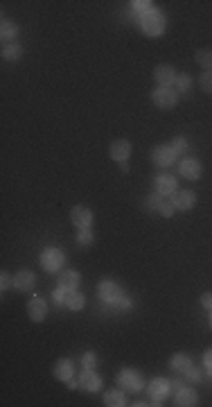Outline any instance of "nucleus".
<instances>
[{
    "label": "nucleus",
    "instance_id": "1",
    "mask_svg": "<svg viewBox=\"0 0 212 407\" xmlns=\"http://www.w3.org/2000/svg\"><path fill=\"white\" fill-rule=\"evenodd\" d=\"M140 25H143L145 34L149 36H160L162 30H165V16L160 12H156V9H149L147 14H143V20H140Z\"/></svg>",
    "mask_w": 212,
    "mask_h": 407
},
{
    "label": "nucleus",
    "instance_id": "2",
    "mask_svg": "<svg viewBox=\"0 0 212 407\" xmlns=\"http://www.w3.org/2000/svg\"><path fill=\"white\" fill-rule=\"evenodd\" d=\"M117 382L122 384L124 389H129V392H140L143 389V376H140L138 371H133V369H124V371L117 373Z\"/></svg>",
    "mask_w": 212,
    "mask_h": 407
},
{
    "label": "nucleus",
    "instance_id": "3",
    "mask_svg": "<svg viewBox=\"0 0 212 407\" xmlns=\"http://www.w3.org/2000/svg\"><path fill=\"white\" fill-rule=\"evenodd\" d=\"M151 100H154V104L156 106H160V109H172L174 104L178 102V95L174 93L172 89H156L154 93H151Z\"/></svg>",
    "mask_w": 212,
    "mask_h": 407
},
{
    "label": "nucleus",
    "instance_id": "4",
    "mask_svg": "<svg viewBox=\"0 0 212 407\" xmlns=\"http://www.w3.org/2000/svg\"><path fill=\"white\" fill-rule=\"evenodd\" d=\"M41 265L45 271H57L63 265V253L59 249H45L41 253Z\"/></svg>",
    "mask_w": 212,
    "mask_h": 407
},
{
    "label": "nucleus",
    "instance_id": "5",
    "mask_svg": "<svg viewBox=\"0 0 212 407\" xmlns=\"http://www.w3.org/2000/svg\"><path fill=\"white\" fill-rule=\"evenodd\" d=\"M108 154H111L113 161L124 163L129 159V154H131V145H129V140H115L111 145V149H108Z\"/></svg>",
    "mask_w": 212,
    "mask_h": 407
},
{
    "label": "nucleus",
    "instance_id": "6",
    "mask_svg": "<svg viewBox=\"0 0 212 407\" xmlns=\"http://www.w3.org/2000/svg\"><path fill=\"white\" fill-rule=\"evenodd\" d=\"M73 224L77 226V229H88L90 222H93V213H90L88 208H84V206H77V208H73Z\"/></svg>",
    "mask_w": 212,
    "mask_h": 407
},
{
    "label": "nucleus",
    "instance_id": "7",
    "mask_svg": "<svg viewBox=\"0 0 212 407\" xmlns=\"http://www.w3.org/2000/svg\"><path fill=\"white\" fill-rule=\"evenodd\" d=\"M154 79L158 81L162 89H170V84L176 81V73H174L172 66H156L154 70Z\"/></svg>",
    "mask_w": 212,
    "mask_h": 407
},
{
    "label": "nucleus",
    "instance_id": "8",
    "mask_svg": "<svg viewBox=\"0 0 212 407\" xmlns=\"http://www.w3.org/2000/svg\"><path fill=\"white\" fill-rule=\"evenodd\" d=\"M100 296L104 298L106 303H115L120 296H122V292H120V287L115 285V283H111V281H102L100 283Z\"/></svg>",
    "mask_w": 212,
    "mask_h": 407
},
{
    "label": "nucleus",
    "instance_id": "9",
    "mask_svg": "<svg viewBox=\"0 0 212 407\" xmlns=\"http://www.w3.org/2000/svg\"><path fill=\"white\" fill-rule=\"evenodd\" d=\"M172 202H174V206H176L178 210H190L194 204H197V197H194L192 190H178L176 197H174Z\"/></svg>",
    "mask_w": 212,
    "mask_h": 407
},
{
    "label": "nucleus",
    "instance_id": "10",
    "mask_svg": "<svg viewBox=\"0 0 212 407\" xmlns=\"http://www.w3.org/2000/svg\"><path fill=\"white\" fill-rule=\"evenodd\" d=\"M27 310H30V319L32 322H43L45 319V314H48V303L43 301V298H32L30 301V306H27Z\"/></svg>",
    "mask_w": 212,
    "mask_h": 407
},
{
    "label": "nucleus",
    "instance_id": "11",
    "mask_svg": "<svg viewBox=\"0 0 212 407\" xmlns=\"http://www.w3.org/2000/svg\"><path fill=\"white\" fill-rule=\"evenodd\" d=\"M174 159H176V152H174L172 147H167V145H160V147L154 149V161L158 163V165H172Z\"/></svg>",
    "mask_w": 212,
    "mask_h": 407
},
{
    "label": "nucleus",
    "instance_id": "12",
    "mask_svg": "<svg viewBox=\"0 0 212 407\" xmlns=\"http://www.w3.org/2000/svg\"><path fill=\"white\" fill-rule=\"evenodd\" d=\"M176 190V179L172 175H158L156 177V192L158 195H172Z\"/></svg>",
    "mask_w": 212,
    "mask_h": 407
},
{
    "label": "nucleus",
    "instance_id": "13",
    "mask_svg": "<svg viewBox=\"0 0 212 407\" xmlns=\"http://www.w3.org/2000/svg\"><path fill=\"white\" fill-rule=\"evenodd\" d=\"M181 175L190 179V181H194V179L201 177V163L197 159H185L181 163Z\"/></svg>",
    "mask_w": 212,
    "mask_h": 407
},
{
    "label": "nucleus",
    "instance_id": "14",
    "mask_svg": "<svg viewBox=\"0 0 212 407\" xmlns=\"http://www.w3.org/2000/svg\"><path fill=\"white\" fill-rule=\"evenodd\" d=\"M77 285H79V274H77V271L68 269V271H63V274L59 276V287H63V290L73 292Z\"/></svg>",
    "mask_w": 212,
    "mask_h": 407
},
{
    "label": "nucleus",
    "instance_id": "15",
    "mask_svg": "<svg viewBox=\"0 0 212 407\" xmlns=\"http://www.w3.org/2000/svg\"><path fill=\"white\" fill-rule=\"evenodd\" d=\"M34 283H36V279L32 271H18V274L14 276V285L18 287V290H32Z\"/></svg>",
    "mask_w": 212,
    "mask_h": 407
},
{
    "label": "nucleus",
    "instance_id": "16",
    "mask_svg": "<svg viewBox=\"0 0 212 407\" xmlns=\"http://www.w3.org/2000/svg\"><path fill=\"white\" fill-rule=\"evenodd\" d=\"M167 389H170V382H167L165 378H156L154 382L149 384V394L154 396V398H158V400H162V398H165Z\"/></svg>",
    "mask_w": 212,
    "mask_h": 407
},
{
    "label": "nucleus",
    "instance_id": "17",
    "mask_svg": "<svg viewBox=\"0 0 212 407\" xmlns=\"http://www.w3.org/2000/svg\"><path fill=\"white\" fill-rule=\"evenodd\" d=\"M102 384V378L97 376L93 371H84V376H81V387L88 389V392H97Z\"/></svg>",
    "mask_w": 212,
    "mask_h": 407
},
{
    "label": "nucleus",
    "instance_id": "18",
    "mask_svg": "<svg viewBox=\"0 0 212 407\" xmlns=\"http://www.w3.org/2000/svg\"><path fill=\"white\" fill-rule=\"evenodd\" d=\"M54 376H57L59 380H70V376H73V362L70 360H61L57 362V367H54Z\"/></svg>",
    "mask_w": 212,
    "mask_h": 407
},
{
    "label": "nucleus",
    "instance_id": "19",
    "mask_svg": "<svg viewBox=\"0 0 212 407\" xmlns=\"http://www.w3.org/2000/svg\"><path fill=\"white\" fill-rule=\"evenodd\" d=\"M176 403L181 405V407H190V405H194L197 403V394L192 392V389H178L176 392Z\"/></svg>",
    "mask_w": 212,
    "mask_h": 407
},
{
    "label": "nucleus",
    "instance_id": "20",
    "mask_svg": "<svg viewBox=\"0 0 212 407\" xmlns=\"http://www.w3.org/2000/svg\"><path fill=\"white\" fill-rule=\"evenodd\" d=\"M23 50H20L18 43H5L3 48V59H7V61H18Z\"/></svg>",
    "mask_w": 212,
    "mask_h": 407
},
{
    "label": "nucleus",
    "instance_id": "21",
    "mask_svg": "<svg viewBox=\"0 0 212 407\" xmlns=\"http://www.w3.org/2000/svg\"><path fill=\"white\" fill-rule=\"evenodd\" d=\"M16 34H18V30H16V25L12 20H3V27H0V36H3V41L12 43L16 39Z\"/></svg>",
    "mask_w": 212,
    "mask_h": 407
},
{
    "label": "nucleus",
    "instance_id": "22",
    "mask_svg": "<svg viewBox=\"0 0 212 407\" xmlns=\"http://www.w3.org/2000/svg\"><path fill=\"white\" fill-rule=\"evenodd\" d=\"M104 403H106L108 407H120V405H124V394L120 392V389H111V392L104 394Z\"/></svg>",
    "mask_w": 212,
    "mask_h": 407
},
{
    "label": "nucleus",
    "instance_id": "23",
    "mask_svg": "<svg viewBox=\"0 0 212 407\" xmlns=\"http://www.w3.org/2000/svg\"><path fill=\"white\" fill-rule=\"evenodd\" d=\"M170 365H172V369H174V371H183V373H185L187 369L192 367V360H190L187 355H174Z\"/></svg>",
    "mask_w": 212,
    "mask_h": 407
},
{
    "label": "nucleus",
    "instance_id": "24",
    "mask_svg": "<svg viewBox=\"0 0 212 407\" xmlns=\"http://www.w3.org/2000/svg\"><path fill=\"white\" fill-rule=\"evenodd\" d=\"M66 306L70 310H81V308H84V296H81L79 292H70L66 298Z\"/></svg>",
    "mask_w": 212,
    "mask_h": 407
},
{
    "label": "nucleus",
    "instance_id": "25",
    "mask_svg": "<svg viewBox=\"0 0 212 407\" xmlns=\"http://www.w3.org/2000/svg\"><path fill=\"white\" fill-rule=\"evenodd\" d=\"M197 61L201 63L203 68H212V50H199L197 52Z\"/></svg>",
    "mask_w": 212,
    "mask_h": 407
},
{
    "label": "nucleus",
    "instance_id": "26",
    "mask_svg": "<svg viewBox=\"0 0 212 407\" xmlns=\"http://www.w3.org/2000/svg\"><path fill=\"white\" fill-rule=\"evenodd\" d=\"M199 84H201V89H203L205 93L212 95V70H205V73L201 75V77H199Z\"/></svg>",
    "mask_w": 212,
    "mask_h": 407
},
{
    "label": "nucleus",
    "instance_id": "27",
    "mask_svg": "<svg viewBox=\"0 0 212 407\" xmlns=\"http://www.w3.org/2000/svg\"><path fill=\"white\" fill-rule=\"evenodd\" d=\"M77 242L81 244V247H88L90 242H93V233H90L88 229H79V235H77Z\"/></svg>",
    "mask_w": 212,
    "mask_h": 407
},
{
    "label": "nucleus",
    "instance_id": "28",
    "mask_svg": "<svg viewBox=\"0 0 212 407\" xmlns=\"http://www.w3.org/2000/svg\"><path fill=\"white\" fill-rule=\"evenodd\" d=\"M190 84H192L190 75H185V73L176 75V86H178V91H187V89H190Z\"/></svg>",
    "mask_w": 212,
    "mask_h": 407
},
{
    "label": "nucleus",
    "instance_id": "29",
    "mask_svg": "<svg viewBox=\"0 0 212 407\" xmlns=\"http://www.w3.org/2000/svg\"><path fill=\"white\" fill-rule=\"evenodd\" d=\"M172 149L176 152V154L185 152V149H187V140L183 138V136H176V138H174V143H172Z\"/></svg>",
    "mask_w": 212,
    "mask_h": 407
},
{
    "label": "nucleus",
    "instance_id": "30",
    "mask_svg": "<svg viewBox=\"0 0 212 407\" xmlns=\"http://www.w3.org/2000/svg\"><path fill=\"white\" fill-rule=\"evenodd\" d=\"M160 206H162L160 195H151V197H147V208H149V210H160Z\"/></svg>",
    "mask_w": 212,
    "mask_h": 407
},
{
    "label": "nucleus",
    "instance_id": "31",
    "mask_svg": "<svg viewBox=\"0 0 212 407\" xmlns=\"http://www.w3.org/2000/svg\"><path fill=\"white\" fill-rule=\"evenodd\" d=\"M81 365H84V371H93V367H95V353H86V355L81 357Z\"/></svg>",
    "mask_w": 212,
    "mask_h": 407
},
{
    "label": "nucleus",
    "instance_id": "32",
    "mask_svg": "<svg viewBox=\"0 0 212 407\" xmlns=\"http://www.w3.org/2000/svg\"><path fill=\"white\" fill-rule=\"evenodd\" d=\"M174 210H176V206H174V202H162V206H160L158 213H160V215H165V217H172V215H174Z\"/></svg>",
    "mask_w": 212,
    "mask_h": 407
},
{
    "label": "nucleus",
    "instance_id": "33",
    "mask_svg": "<svg viewBox=\"0 0 212 407\" xmlns=\"http://www.w3.org/2000/svg\"><path fill=\"white\" fill-rule=\"evenodd\" d=\"M131 5H133V9H138V12H145L147 14V12H149V5L151 3H149V0H135V3H131Z\"/></svg>",
    "mask_w": 212,
    "mask_h": 407
},
{
    "label": "nucleus",
    "instance_id": "34",
    "mask_svg": "<svg viewBox=\"0 0 212 407\" xmlns=\"http://www.w3.org/2000/svg\"><path fill=\"white\" fill-rule=\"evenodd\" d=\"M66 298H68V290L59 287V290L54 292V301H57V303H66Z\"/></svg>",
    "mask_w": 212,
    "mask_h": 407
},
{
    "label": "nucleus",
    "instance_id": "35",
    "mask_svg": "<svg viewBox=\"0 0 212 407\" xmlns=\"http://www.w3.org/2000/svg\"><path fill=\"white\" fill-rule=\"evenodd\" d=\"M201 303H203L205 310H210V312H212V292H205V294L201 296Z\"/></svg>",
    "mask_w": 212,
    "mask_h": 407
},
{
    "label": "nucleus",
    "instance_id": "36",
    "mask_svg": "<svg viewBox=\"0 0 212 407\" xmlns=\"http://www.w3.org/2000/svg\"><path fill=\"white\" fill-rule=\"evenodd\" d=\"M203 365H205V369H208V371L212 373V349H210V351L203 355Z\"/></svg>",
    "mask_w": 212,
    "mask_h": 407
},
{
    "label": "nucleus",
    "instance_id": "37",
    "mask_svg": "<svg viewBox=\"0 0 212 407\" xmlns=\"http://www.w3.org/2000/svg\"><path fill=\"white\" fill-rule=\"evenodd\" d=\"M0 276H3V279H0V287H3V290H7L9 283H12V279H9V274H5V271Z\"/></svg>",
    "mask_w": 212,
    "mask_h": 407
},
{
    "label": "nucleus",
    "instance_id": "38",
    "mask_svg": "<svg viewBox=\"0 0 212 407\" xmlns=\"http://www.w3.org/2000/svg\"><path fill=\"white\" fill-rule=\"evenodd\" d=\"M185 373H187V376H190V378H192V380H199V378H201V373L197 371V369H192V367H190V369H187V371H185Z\"/></svg>",
    "mask_w": 212,
    "mask_h": 407
},
{
    "label": "nucleus",
    "instance_id": "39",
    "mask_svg": "<svg viewBox=\"0 0 212 407\" xmlns=\"http://www.w3.org/2000/svg\"><path fill=\"white\" fill-rule=\"evenodd\" d=\"M210 326H212V317H210Z\"/></svg>",
    "mask_w": 212,
    "mask_h": 407
}]
</instances>
